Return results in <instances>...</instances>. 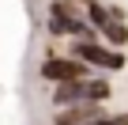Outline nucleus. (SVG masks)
I'll return each mask as SVG.
<instances>
[{
  "label": "nucleus",
  "instance_id": "4",
  "mask_svg": "<svg viewBox=\"0 0 128 125\" xmlns=\"http://www.w3.org/2000/svg\"><path fill=\"white\" fill-rule=\"evenodd\" d=\"M72 53H76L79 61H87V65H98V68H124V57H120V53L102 49V46H94L90 38H76Z\"/></svg>",
  "mask_w": 128,
  "mask_h": 125
},
{
  "label": "nucleus",
  "instance_id": "1",
  "mask_svg": "<svg viewBox=\"0 0 128 125\" xmlns=\"http://www.w3.org/2000/svg\"><path fill=\"white\" fill-rule=\"evenodd\" d=\"M109 95V84L106 80H68L53 91V102L56 106H76V102H102Z\"/></svg>",
  "mask_w": 128,
  "mask_h": 125
},
{
  "label": "nucleus",
  "instance_id": "2",
  "mask_svg": "<svg viewBox=\"0 0 128 125\" xmlns=\"http://www.w3.org/2000/svg\"><path fill=\"white\" fill-rule=\"evenodd\" d=\"M49 30H53V34H76V38H90V34H87V19H83V12H76L68 0H56V4L49 8Z\"/></svg>",
  "mask_w": 128,
  "mask_h": 125
},
{
  "label": "nucleus",
  "instance_id": "6",
  "mask_svg": "<svg viewBox=\"0 0 128 125\" xmlns=\"http://www.w3.org/2000/svg\"><path fill=\"white\" fill-rule=\"evenodd\" d=\"M102 34H106L113 46H124V42H128V27H124V19H120V12H117V8H113V12H109V19L102 23Z\"/></svg>",
  "mask_w": 128,
  "mask_h": 125
},
{
  "label": "nucleus",
  "instance_id": "3",
  "mask_svg": "<svg viewBox=\"0 0 128 125\" xmlns=\"http://www.w3.org/2000/svg\"><path fill=\"white\" fill-rule=\"evenodd\" d=\"M42 76H45V80H56V84L83 80V76H87V61H79L76 53H72V57H49L45 65H42Z\"/></svg>",
  "mask_w": 128,
  "mask_h": 125
},
{
  "label": "nucleus",
  "instance_id": "5",
  "mask_svg": "<svg viewBox=\"0 0 128 125\" xmlns=\"http://www.w3.org/2000/svg\"><path fill=\"white\" fill-rule=\"evenodd\" d=\"M94 117H102V110H98L94 102H76L68 114H60L53 125H83V121H94Z\"/></svg>",
  "mask_w": 128,
  "mask_h": 125
},
{
  "label": "nucleus",
  "instance_id": "7",
  "mask_svg": "<svg viewBox=\"0 0 128 125\" xmlns=\"http://www.w3.org/2000/svg\"><path fill=\"white\" fill-rule=\"evenodd\" d=\"M83 125H128V114H117V117H94V121H83Z\"/></svg>",
  "mask_w": 128,
  "mask_h": 125
}]
</instances>
